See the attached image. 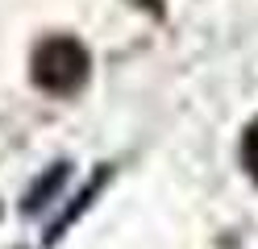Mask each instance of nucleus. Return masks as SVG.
I'll return each mask as SVG.
<instances>
[{"mask_svg": "<svg viewBox=\"0 0 258 249\" xmlns=\"http://www.w3.org/2000/svg\"><path fill=\"white\" fill-rule=\"evenodd\" d=\"M88 62L92 58H88V50H84L79 38H71V33H50L29 54V75L50 96H75L84 88V79H88Z\"/></svg>", "mask_w": 258, "mask_h": 249, "instance_id": "f257e3e1", "label": "nucleus"}, {"mask_svg": "<svg viewBox=\"0 0 258 249\" xmlns=\"http://www.w3.org/2000/svg\"><path fill=\"white\" fill-rule=\"evenodd\" d=\"M241 162H246V171L250 179L258 183V121L246 129V137H241Z\"/></svg>", "mask_w": 258, "mask_h": 249, "instance_id": "f03ea898", "label": "nucleus"}]
</instances>
